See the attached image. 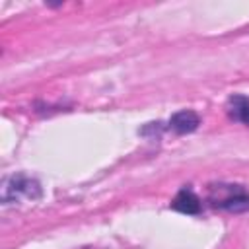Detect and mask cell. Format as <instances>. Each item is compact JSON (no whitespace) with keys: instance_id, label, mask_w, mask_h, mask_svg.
<instances>
[{"instance_id":"6da1fadb","label":"cell","mask_w":249,"mask_h":249,"mask_svg":"<svg viewBox=\"0 0 249 249\" xmlns=\"http://www.w3.org/2000/svg\"><path fill=\"white\" fill-rule=\"evenodd\" d=\"M18 195H25L27 198L33 200V198L41 196V187L35 179H27L23 175H14L4 183L2 198H4V202H10V200H16Z\"/></svg>"},{"instance_id":"7a4b0ae2","label":"cell","mask_w":249,"mask_h":249,"mask_svg":"<svg viewBox=\"0 0 249 249\" xmlns=\"http://www.w3.org/2000/svg\"><path fill=\"white\" fill-rule=\"evenodd\" d=\"M169 124H171V128H173L177 134H189V132H193V130L198 128L200 119H198V115H196L195 111L183 109V111H177V113L171 115Z\"/></svg>"},{"instance_id":"3957f363","label":"cell","mask_w":249,"mask_h":249,"mask_svg":"<svg viewBox=\"0 0 249 249\" xmlns=\"http://www.w3.org/2000/svg\"><path fill=\"white\" fill-rule=\"evenodd\" d=\"M171 208L177 212H183V214H198L200 212V200L195 193L185 189V191L177 193V196L171 202Z\"/></svg>"},{"instance_id":"277c9868","label":"cell","mask_w":249,"mask_h":249,"mask_svg":"<svg viewBox=\"0 0 249 249\" xmlns=\"http://www.w3.org/2000/svg\"><path fill=\"white\" fill-rule=\"evenodd\" d=\"M222 208H226L228 212H233V214H241V212H249V195H245L243 191L224 198L220 202Z\"/></svg>"},{"instance_id":"5b68a950","label":"cell","mask_w":249,"mask_h":249,"mask_svg":"<svg viewBox=\"0 0 249 249\" xmlns=\"http://www.w3.org/2000/svg\"><path fill=\"white\" fill-rule=\"evenodd\" d=\"M230 115L245 124H249V99L243 95L230 97Z\"/></svg>"}]
</instances>
